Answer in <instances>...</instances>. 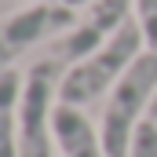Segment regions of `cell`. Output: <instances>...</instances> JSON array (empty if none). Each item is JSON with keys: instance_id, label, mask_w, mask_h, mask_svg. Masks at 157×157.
Masks as SVG:
<instances>
[{"instance_id": "obj_1", "label": "cell", "mask_w": 157, "mask_h": 157, "mask_svg": "<svg viewBox=\"0 0 157 157\" xmlns=\"http://www.w3.org/2000/svg\"><path fill=\"white\" fill-rule=\"evenodd\" d=\"M143 51H146V37H143L139 22L132 18V22H124L99 51H91L88 59L66 66V77H62V88H59V102L84 110V106L95 102L99 95H110L113 84L132 70V62H135Z\"/></svg>"}, {"instance_id": "obj_2", "label": "cell", "mask_w": 157, "mask_h": 157, "mask_svg": "<svg viewBox=\"0 0 157 157\" xmlns=\"http://www.w3.org/2000/svg\"><path fill=\"white\" fill-rule=\"evenodd\" d=\"M154 99H157V51L146 48L132 62V70L113 84V91L106 95L102 121H99V135H102L106 157H128L135 128L146 121L143 113H150Z\"/></svg>"}, {"instance_id": "obj_3", "label": "cell", "mask_w": 157, "mask_h": 157, "mask_svg": "<svg viewBox=\"0 0 157 157\" xmlns=\"http://www.w3.org/2000/svg\"><path fill=\"white\" fill-rule=\"evenodd\" d=\"M66 77V62L59 59H37L26 80H22V99H18V157H51L55 154V106H59V88Z\"/></svg>"}, {"instance_id": "obj_4", "label": "cell", "mask_w": 157, "mask_h": 157, "mask_svg": "<svg viewBox=\"0 0 157 157\" xmlns=\"http://www.w3.org/2000/svg\"><path fill=\"white\" fill-rule=\"evenodd\" d=\"M73 22H77V7H66V4H26L15 15H4L0 18V73L15 70V59H22L40 40L62 37Z\"/></svg>"}, {"instance_id": "obj_5", "label": "cell", "mask_w": 157, "mask_h": 157, "mask_svg": "<svg viewBox=\"0 0 157 157\" xmlns=\"http://www.w3.org/2000/svg\"><path fill=\"white\" fill-rule=\"evenodd\" d=\"M132 7H135V0H91L88 11L62 37L51 40V59H59L66 66L88 59L91 51H99L106 40L113 37L124 22H132Z\"/></svg>"}, {"instance_id": "obj_6", "label": "cell", "mask_w": 157, "mask_h": 157, "mask_svg": "<svg viewBox=\"0 0 157 157\" xmlns=\"http://www.w3.org/2000/svg\"><path fill=\"white\" fill-rule=\"evenodd\" d=\"M51 132H55V146L62 150V157H106L99 128L88 121V113L80 106L59 102L55 106V121H51Z\"/></svg>"}, {"instance_id": "obj_7", "label": "cell", "mask_w": 157, "mask_h": 157, "mask_svg": "<svg viewBox=\"0 0 157 157\" xmlns=\"http://www.w3.org/2000/svg\"><path fill=\"white\" fill-rule=\"evenodd\" d=\"M26 73L4 70L0 73V157H18V99Z\"/></svg>"}, {"instance_id": "obj_8", "label": "cell", "mask_w": 157, "mask_h": 157, "mask_svg": "<svg viewBox=\"0 0 157 157\" xmlns=\"http://www.w3.org/2000/svg\"><path fill=\"white\" fill-rule=\"evenodd\" d=\"M128 157H157V121L154 117H146L135 128V139H132Z\"/></svg>"}, {"instance_id": "obj_9", "label": "cell", "mask_w": 157, "mask_h": 157, "mask_svg": "<svg viewBox=\"0 0 157 157\" xmlns=\"http://www.w3.org/2000/svg\"><path fill=\"white\" fill-rule=\"evenodd\" d=\"M135 22L146 37V48L157 51V0H135Z\"/></svg>"}, {"instance_id": "obj_10", "label": "cell", "mask_w": 157, "mask_h": 157, "mask_svg": "<svg viewBox=\"0 0 157 157\" xmlns=\"http://www.w3.org/2000/svg\"><path fill=\"white\" fill-rule=\"evenodd\" d=\"M29 4H66V7H88L91 0H29Z\"/></svg>"}, {"instance_id": "obj_11", "label": "cell", "mask_w": 157, "mask_h": 157, "mask_svg": "<svg viewBox=\"0 0 157 157\" xmlns=\"http://www.w3.org/2000/svg\"><path fill=\"white\" fill-rule=\"evenodd\" d=\"M150 117H154V121H157V99H154V106H150Z\"/></svg>"}]
</instances>
